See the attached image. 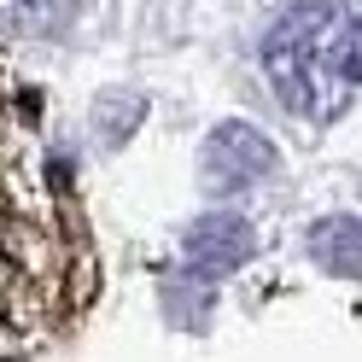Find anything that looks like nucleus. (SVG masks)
Segmentation results:
<instances>
[{"label": "nucleus", "instance_id": "1", "mask_svg": "<svg viewBox=\"0 0 362 362\" xmlns=\"http://www.w3.org/2000/svg\"><path fill=\"white\" fill-rule=\"evenodd\" d=\"M263 71L292 117H339L362 88V0H298L269 30Z\"/></svg>", "mask_w": 362, "mask_h": 362}, {"label": "nucleus", "instance_id": "2", "mask_svg": "<svg viewBox=\"0 0 362 362\" xmlns=\"http://www.w3.org/2000/svg\"><path fill=\"white\" fill-rule=\"evenodd\" d=\"M252 252H257V240H252V222L245 216H205V222L187 228V240H181V263H187L199 281L234 275Z\"/></svg>", "mask_w": 362, "mask_h": 362}, {"label": "nucleus", "instance_id": "3", "mask_svg": "<svg viewBox=\"0 0 362 362\" xmlns=\"http://www.w3.org/2000/svg\"><path fill=\"white\" fill-rule=\"evenodd\" d=\"M275 170V146H269V134H257L252 123H222L211 134V152H205V175L216 187H252Z\"/></svg>", "mask_w": 362, "mask_h": 362}, {"label": "nucleus", "instance_id": "4", "mask_svg": "<svg viewBox=\"0 0 362 362\" xmlns=\"http://www.w3.org/2000/svg\"><path fill=\"white\" fill-rule=\"evenodd\" d=\"M310 257L339 281H362V222L356 216H327L310 228Z\"/></svg>", "mask_w": 362, "mask_h": 362}, {"label": "nucleus", "instance_id": "5", "mask_svg": "<svg viewBox=\"0 0 362 362\" xmlns=\"http://www.w3.org/2000/svg\"><path fill=\"white\" fill-rule=\"evenodd\" d=\"M76 12V0H0V30L18 35H47Z\"/></svg>", "mask_w": 362, "mask_h": 362}]
</instances>
